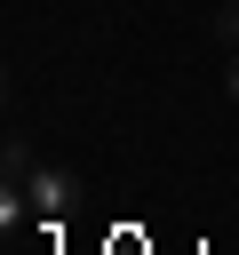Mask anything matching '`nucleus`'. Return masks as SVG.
Wrapping results in <instances>:
<instances>
[{
	"label": "nucleus",
	"mask_w": 239,
	"mask_h": 255,
	"mask_svg": "<svg viewBox=\"0 0 239 255\" xmlns=\"http://www.w3.org/2000/svg\"><path fill=\"white\" fill-rule=\"evenodd\" d=\"M24 199H32V207H40L48 223H64V215L80 207V175H72V167H48V159H40V167L24 175Z\"/></svg>",
	"instance_id": "nucleus-1"
},
{
	"label": "nucleus",
	"mask_w": 239,
	"mask_h": 255,
	"mask_svg": "<svg viewBox=\"0 0 239 255\" xmlns=\"http://www.w3.org/2000/svg\"><path fill=\"white\" fill-rule=\"evenodd\" d=\"M223 88H231V104H239V56H231V72H223Z\"/></svg>",
	"instance_id": "nucleus-3"
},
{
	"label": "nucleus",
	"mask_w": 239,
	"mask_h": 255,
	"mask_svg": "<svg viewBox=\"0 0 239 255\" xmlns=\"http://www.w3.org/2000/svg\"><path fill=\"white\" fill-rule=\"evenodd\" d=\"M215 32H223V40H231V48H239V0H231V8H223V16H215Z\"/></svg>",
	"instance_id": "nucleus-2"
}]
</instances>
